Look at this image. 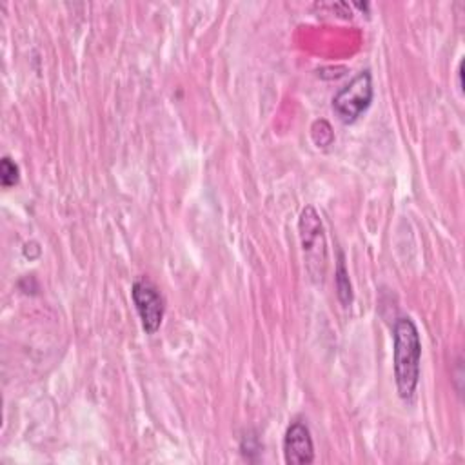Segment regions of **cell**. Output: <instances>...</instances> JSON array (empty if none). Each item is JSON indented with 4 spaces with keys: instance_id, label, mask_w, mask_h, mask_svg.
Returning <instances> with one entry per match:
<instances>
[{
    "instance_id": "1",
    "label": "cell",
    "mask_w": 465,
    "mask_h": 465,
    "mask_svg": "<svg viewBox=\"0 0 465 465\" xmlns=\"http://www.w3.org/2000/svg\"><path fill=\"white\" fill-rule=\"evenodd\" d=\"M421 340L418 327L409 316H400L392 329L394 381L401 400H411L420 381Z\"/></svg>"
},
{
    "instance_id": "2",
    "label": "cell",
    "mask_w": 465,
    "mask_h": 465,
    "mask_svg": "<svg viewBox=\"0 0 465 465\" xmlns=\"http://www.w3.org/2000/svg\"><path fill=\"white\" fill-rule=\"evenodd\" d=\"M298 234L305 258V269L314 283H322L327 269V242L323 223L312 205H305L298 218Z\"/></svg>"
},
{
    "instance_id": "3",
    "label": "cell",
    "mask_w": 465,
    "mask_h": 465,
    "mask_svg": "<svg viewBox=\"0 0 465 465\" xmlns=\"http://www.w3.org/2000/svg\"><path fill=\"white\" fill-rule=\"evenodd\" d=\"M372 78L369 69L360 71L332 96V109L341 122L351 124L365 113L372 102Z\"/></svg>"
},
{
    "instance_id": "4",
    "label": "cell",
    "mask_w": 465,
    "mask_h": 465,
    "mask_svg": "<svg viewBox=\"0 0 465 465\" xmlns=\"http://www.w3.org/2000/svg\"><path fill=\"white\" fill-rule=\"evenodd\" d=\"M131 298L142 322V329L147 334H154L160 329L165 312V302L158 287L151 280L140 278L131 287Z\"/></svg>"
},
{
    "instance_id": "5",
    "label": "cell",
    "mask_w": 465,
    "mask_h": 465,
    "mask_svg": "<svg viewBox=\"0 0 465 465\" xmlns=\"http://www.w3.org/2000/svg\"><path fill=\"white\" fill-rule=\"evenodd\" d=\"M283 456L289 465H305L314 461V443L309 427L294 420L283 436Z\"/></svg>"
},
{
    "instance_id": "6",
    "label": "cell",
    "mask_w": 465,
    "mask_h": 465,
    "mask_svg": "<svg viewBox=\"0 0 465 465\" xmlns=\"http://www.w3.org/2000/svg\"><path fill=\"white\" fill-rule=\"evenodd\" d=\"M336 287H338V298L343 305H349L352 302V289H351V282H349V274L345 271L343 265V258L340 254V262L336 267Z\"/></svg>"
},
{
    "instance_id": "7",
    "label": "cell",
    "mask_w": 465,
    "mask_h": 465,
    "mask_svg": "<svg viewBox=\"0 0 465 465\" xmlns=\"http://www.w3.org/2000/svg\"><path fill=\"white\" fill-rule=\"evenodd\" d=\"M20 169L9 156H4L0 162V182L4 187H13L18 183Z\"/></svg>"
}]
</instances>
